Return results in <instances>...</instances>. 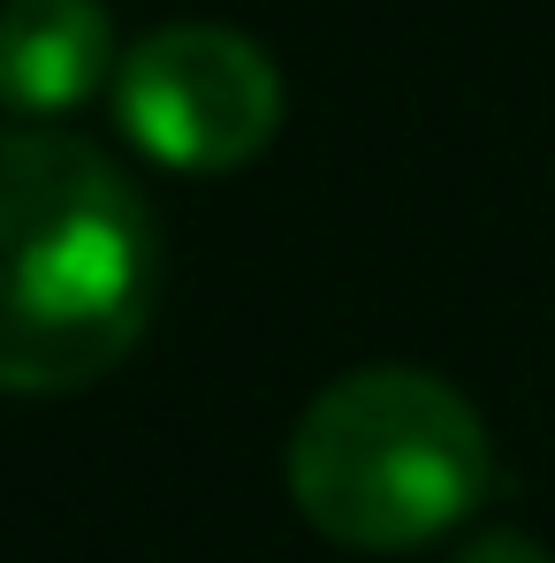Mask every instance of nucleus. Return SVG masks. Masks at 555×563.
I'll list each match as a JSON object with an SVG mask.
<instances>
[{"instance_id": "f257e3e1", "label": "nucleus", "mask_w": 555, "mask_h": 563, "mask_svg": "<svg viewBox=\"0 0 555 563\" xmlns=\"http://www.w3.org/2000/svg\"><path fill=\"white\" fill-rule=\"evenodd\" d=\"M160 229L69 130H0V396H77L153 328Z\"/></svg>"}, {"instance_id": "f03ea898", "label": "nucleus", "mask_w": 555, "mask_h": 563, "mask_svg": "<svg viewBox=\"0 0 555 563\" xmlns=\"http://www.w3.org/2000/svg\"><path fill=\"white\" fill-rule=\"evenodd\" d=\"M289 503L358 556H403L464 526L487 495V427L442 374L358 366L328 380L289 434Z\"/></svg>"}, {"instance_id": "7ed1b4c3", "label": "nucleus", "mask_w": 555, "mask_h": 563, "mask_svg": "<svg viewBox=\"0 0 555 563\" xmlns=\"http://www.w3.org/2000/svg\"><path fill=\"white\" fill-rule=\"evenodd\" d=\"M114 114L176 176H229L281 130V69L229 23H160L122 54Z\"/></svg>"}, {"instance_id": "20e7f679", "label": "nucleus", "mask_w": 555, "mask_h": 563, "mask_svg": "<svg viewBox=\"0 0 555 563\" xmlns=\"http://www.w3.org/2000/svg\"><path fill=\"white\" fill-rule=\"evenodd\" d=\"M122 77L114 15L99 0H8L0 8V107L69 114Z\"/></svg>"}, {"instance_id": "39448f33", "label": "nucleus", "mask_w": 555, "mask_h": 563, "mask_svg": "<svg viewBox=\"0 0 555 563\" xmlns=\"http://www.w3.org/2000/svg\"><path fill=\"white\" fill-rule=\"evenodd\" d=\"M449 563H548V549L525 541V533H479V541H464Z\"/></svg>"}]
</instances>
